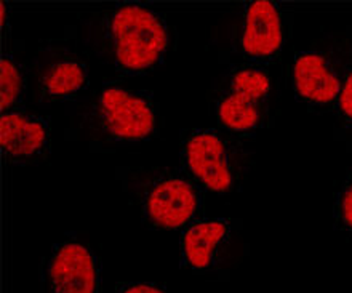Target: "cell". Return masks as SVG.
Here are the masks:
<instances>
[{"label":"cell","mask_w":352,"mask_h":293,"mask_svg":"<svg viewBox=\"0 0 352 293\" xmlns=\"http://www.w3.org/2000/svg\"><path fill=\"white\" fill-rule=\"evenodd\" d=\"M282 45V21L277 7L266 0L248 5L242 32V47L247 55L271 56Z\"/></svg>","instance_id":"8"},{"label":"cell","mask_w":352,"mask_h":293,"mask_svg":"<svg viewBox=\"0 0 352 293\" xmlns=\"http://www.w3.org/2000/svg\"><path fill=\"white\" fill-rule=\"evenodd\" d=\"M85 67L79 61L61 60L53 63L41 77V91L47 98L67 96L85 85Z\"/></svg>","instance_id":"10"},{"label":"cell","mask_w":352,"mask_h":293,"mask_svg":"<svg viewBox=\"0 0 352 293\" xmlns=\"http://www.w3.org/2000/svg\"><path fill=\"white\" fill-rule=\"evenodd\" d=\"M184 160L189 172L217 193H226L236 182V160L229 144L214 131H195L186 140Z\"/></svg>","instance_id":"4"},{"label":"cell","mask_w":352,"mask_h":293,"mask_svg":"<svg viewBox=\"0 0 352 293\" xmlns=\"http://www.w3.org/2000/svg\"><path fill=\"white\" fill-rule=\"evenodd\" d=\"M107 32L114 58L129 69L153 66L167 47V31L162 21L138 5L116 10Z\"/></svg>","instance_id":"1"},{"label":"cell","mask_w":352,"mask_h":293,"mask_svg":"<svg viewBox=\"0 0 352 293\" xmlns=\"http://www.w3.org/2000/svg\"><path fill=\"white\" fill-rule=\"evenodd\" d=\"M336 217L341 226L352 231V175L341 184L336 197Z\"/></svg>","instance_id":"14"},{"label":"cell","mask_w":352,"mask_h":293,"mask_svg":"<svg viewBox=\"0 0 352 293\" xmlns=\"http://www.w3.org/2000/svg\"><path fill=\"white\" fill-rule=\"evenodd\" d=\"M0 10H2V23L5 21V3H2V7H0Z\"/></svg>","instance_id":"17"},{"label":"cell","mask_w":352,"mask_h":293,"mask_svg":"<svg viewBox=\"0 0 352 293\" xmlns=\"http://www.w3.org/2000/svg\"><path fill=\"white\" fill-rule=\"evenodd\" d=\"M260 117L256 102L247 101L232 94L223 98L218 105V119L229 130L247 131L255 129Z\"/></svg>","instance_id":"11"},{"label":"cell","mask_w":352,"mask_h":293,"mask_svg":"<svg viewBox=\"0 0 352 293\" xmlns=\"http://www.w3.org/2000/svg\"><path fill=\"white\" fill-rule=\"evenodd\" d=\"M141 207L154 226L175 229L192 217L197 207V195L184 178L162 173L143 186Z\"/></svg>","instance_id":"2"},{"label":"cell","mask_w":352,"mask_h":293,"mask_svg":"<svg viewBox=\"0 0 352 293\" xmlns=\"http://www.w3.org/2000/svg\"><path fill=\"white\" fill-rule=\"evenodd\" d=\"M43 293H96V263L87 246L69 241L56 247L47 260Z\"/></svg>","instance_id":"5"},{"label":"cell","mask_w":352,"mask_h":293,"mask_svg":"<svg viewBox=\"0 0 352 293\" xmlns=\"http://www.w3.org/2000/svg\"><path fill=\"white\" fill-rule=\"evenodd\" d=\"M236 232L231 223L208 219L190 226L181 239L183 260L189 270L208 272L217 270L229 255Z\"/></svg>","instance_id":"6"},{"label":"cell","mask_w":352,"mask_h":293,"mask_svg":"<svg viewBox=\"0 0 352 293\" xmlns=\"http://www.w3.org/2000/svg\"><path fill=\"white\" fill-rule=\"evenodd\" d=\"M95 107L96 119L112 138L133 141L153 133L154 111L144 98L122 89H107L101 91Z\"/></svg>","instance_id":"3"},{"label":"cell","mask_w":352,"mask_h":293,"mask_svg":"<svg viewBox=\"0 0 352 293\" xmlns=\"http://www.w3.org/2000/svg\"><path fill=\"white\" fill-rule=\"evenodd\" d=\"M116 293H167L157 285L151 284H124L119 285Z\"/></svg>","instance_id":"16"},{"label":"cell","mask_w":352,"mask_h":293,"mask_svg":"<svg viewBox=\"0 0 352 293\" xmlns=\"http://www.w3.org/2000/svg\"><path fill=\"white\" fill-rule=\"evenodd\" d=\"M0 87H2V109H7L16 101L21 91V77L18 67L8 58H3L0 66Z\"/></svg>","instance_id":"13"},{"label":"cell","mask_w":352,"mask_h":293,"mask_svg":"<svg viewBox=\"0 0 352 293\" xmlns=\"http://www.w3.org/2000/svg\"><path fill=\"white\" fill-rule=\"evenodd\" d=\"M271 90V80L261 71L242 69L234 74L231 80V94L243 100L258 102Z\"/></svg>","instance_id":"12"},{"label":"cell","mask_w":352,"mask_h":293,"mask_svg":"<svg viewBox=\"0 0 352 293\" xmlns=\"http://www.w3.org/2000/svg\"><path fill=\"white\" fill-rule=\"evenodd\" d=\"M293 84L298 95L314 105H330L338 98L343 80L333 60L324 52H306L293 66Z\"/></svg>","instance_id":"7"},{"label":"cell","mask_w":352,"mask_h":293,"mask_svg":"<svg viewBox=\"0 0 352 293\" xmlns=\"http://www.w3.org/2000/svg\"><path fill=\"white\" fill-rule=\"evenodd\" d=\"M0 141L10 159H31L45 148L48 130L42 119L23 112H7L0 120Z\"/></svg>","instance_id":"9"},{"label":"cell","mask_w":352,"mask_h":293,"mask_svg":"<svg viewBox=\"0 0 352 293\" xmlns=\"http://www.w3.org/2000/svg\"><path fill=\"white\" fill-rule=\"evenodd\" d=\"M338 107L341 119L352 125V72L346 76L343 87H341Z\"/></svg>","instance_id":"15"}]
</instances>
